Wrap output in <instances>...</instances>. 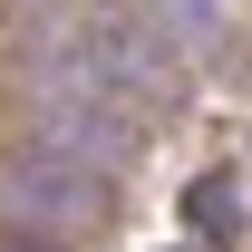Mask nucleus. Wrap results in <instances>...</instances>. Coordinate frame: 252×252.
I'll return each instance as SVG.
<instances>
[{"label": "nucleus", "mask_w": 252, "mask_h": 252, "mask_svg": "<svg viewBox=\"0 0 252 252\" xmlns=\"http://www.w3.org/2000/svg\"><path fill=\"white\" fill-rule=\"evenodd\" d=\"M30 59H59V68H78V78H97L117 97H165L175 88V39L136 0H59L39 20Z\"/></svg>", "instance_id": "f257e3e1"}, {"label": "nucleus", "mask_w": 252, "mask_h": 252, "mask_svg": "<svg viewBox=\"0 0 252 252\" xmlns=\"http://www.w3.org/2000/svg\"><path fill=\"white\" fill-rule=\"evenodd\" d=\"M30 107H39V136L68 146V156H88L97 175H117V165L146 156L136 97L97 88V78H78V68H59V59H30Z\"/></svg>", "instance_id": "f03ea898"}, {"label": "nucleus", "mask_w": 252, "mask_h": 252, "mask_svg": "<svg viewBox=\"0 0 252 252\" xmlns=\"http://www.w3.org/2000/svg\"><path fill=\"white\" fill-rule=\"evenodd\" d=\"M0 214L10 223H68V233H88V223H107V175L88 156H68V146H20V156L0 165Z\"/></svg>", "instance_id": "7ed1b4c3"}, {"label": "nucleus", "mask_w": 252, "mask_h": 252, "mask_svg": "<svg viewBox=\"0 0 252 252\" xmlns=\"http://www.w3.org/2000/svg\"><path fill=\"white\" fill-rule=\"evenodd\" d=\"M185 223H194V233H214V243H233V233H243V194L223 185V175H204V185L185 194Z\"/></svg>", "instance_id": "20e7f679"}, {"label": "nucleus", "mask_w": 252, "mask_h": 252, "mask_svg": "<svg viewBox=\"0 0 252 252\" xmlns=\"http://www.w3.org/2000/svg\"><path fill=\"white\" fill-rule=\"evenodd\" d=\"M0 252H59V243H39V233H0Z\"/></svg>", "instance_id": "39448f33"}]
</instances>
